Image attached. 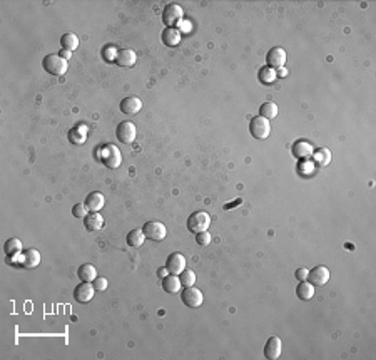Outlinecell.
Wrapping results in <instances>:
<instances>
[{
    "mask_svg": "<svg viewBox=\"0 0 376 360\" xmlns=\"http://www.w3.org/2000/svg\"><path fill=\"white\" fill-rule=\"evenodd\" d=\"M42 65H44V71L50 74V76H64L69 69V62L64 57H60L59 54L45 55L44 60H42Z\"/></svg>",
    "mask_w": 376,
    "mask_h": 360,
    "instance_id": "cell-1",
    "label": "cell"
},
{
    "mask_svg": "<svg viewBox=\"0 0 376 360\" xmlns=\"http://www.w3.org/2000/svg\"><path fill=\"white\" fill-rule=\"evenodd\" d=\"M249 133L251 136L257 139V141H264V139L269 138L271 134V124L269 121L262 116H256V118L251 119V124H249Z\"/></svg>",
    "mask_w": 376,
    "mask_h": 360,
    "instance_id": "cell-2",
    "label": "cell"
},
{
    "mask_svg": "<svg viewBox=\"0 0 376 360\" xmlns=\"http://www.w3.org/2000/svg\"><path fill=\"white\" fill-rule=\"evenodd\" d=\"M209 224H211V216H209V213H206V211H196V213L191 214L189 219H187V230H189L191 233H194V235H197V233L208 230Z\"/></svg>",
    "mask_w": 376,
    "mask_h": 360,
    "instance_id": "cell-3",
    "label": "cell"
},
{
    "mask_svg": "<svg viewBox=\"0 0 376 360\" xmlns=\"http://www.w3.org/2000/svg\"><path fill=\"white\" fill-rule=\"evenodd\" d=\"M101 160L107 168L116 170V168H119L122 165V154L119 151V148L114 146V144H109V146H106L101 151Z\"/></svg>",
    "mask_w": 376,
    "mask_h": 360,
    "instance_id": "cell-4",
    "label": "cell"
},
{
    "mask_svg": "<svg viewBox=\"0 0 376 360\" xmlns=\"http://www.w3.org/2000/svg\"><path fill=\"white\" fill-rule=\"evenodd\" d=\"M184 17V10L177 3H169V5L162 10V22L167 27H176Z\"/></svg>",
    "mask_w": 376,
    "mask_h": 360,
    "instance_id": "cell-5",
    "label": "cell"
},
{
    "mask_svg": "<svg viewBox=\"0 0 376 360\" xmlns=\"http://www.w3.org/2000/svg\"><path fill=\"white\" fill-rule=\"evenodd\" d=\"M135 134H137V129H135V124L130 123V121H124V123H121L116 129L117 141H121L124 144L134 143L135 141Z\"/></svg>",
    "mask_w": 376,
    "mask_h": 360,
    "instance_id": "cell-6",
    "label": "cell"
},
{
    "mask_svg": "<svg viewBox=\"0 0 376 360\" xmlns=\"http://www.w3.org/2000/svg\"><path fill=\"white\" fill-rule=\"evenodd\" d=\"M181 300H182V303H184L186 307L197 308V307L203 305L204 297H203V292H201L199 288L186 287L184 290H182V293H181Z\"/></svg>",
    "mask_w": 376,
    "mask_h": 360,
    "instance_id": "cell-7",
    "label": "cell"
},
{
    "mask_svg": "<svg viewBox=\"0 0 376 360\" xmlns=\"http://www.w3.org/2000/svg\"><path fill=\"white\" fill-rule=\"evenodd\" d=\"M142 231L145 238H149V240L152 241H162L164 238L167 236L166 226H164L161 221H147L142 226Z\"/></svg>",
    "mask_w": 376,
    "mask_h": 360,
    "instance_id": "cell-8",
    "label": "cell"
},
{
    "mask_svg": "<svg viewBox=\"0 0 376 360\" xmlns=\"http://www.w3.org/2000/svg\"><path fill=\"white\" fill-rule=\"evenodd\" d=\"M308 282L311 283L314 288L324 287V285L330 282V270L323 265L314 266V268L309 270V273H308Z\"/></svg>",
    "mask_w": 376,
    "mask_h": 360,
    "instance_id": "cell-9",
    "label": "cell"
},
{
    "mask_svg": "<svg viewBox=\"0 0 376 360\" xmlns=\"http://www.w3.org/2000/svg\"><path fill=\"white\" fill-rule=\"evenodd\" d=\"M186 256L182 253H171L167 256V261H166V268L169 270V273L171 275H181L182 272L186 270Z\"/></svg>",
    "mask_w": 376,
    "mask_h": 360,
    "instance_id": "cell-10",
    "label": "cell"
},
{
    "mask_svg": "<svg viewBox=\"0 0 376 360\" xmlns=\"http://www.w3.org/2000/svg\"><path fill=\"white\" fill-rule=\"evenodd\" d=\"M94 295H96V288H94L91 282H82L74 290V298L79 303H89L94 298Z\"/></svg>",
    "mask_w": 376,
    "mask_h": 360,
    "instance_id": "cell-11",
    "label": "cell"
},
{
    "mask_svg": "<svg viewBox=\"0 0 376 360\" xmlns=\"http://www.w3.org/2000/svg\"><path fill=\"white\" fill-rule=\"evenodd\" d=\"M266 62L272 69H281L286 64V50L283 47H272L266 55Z\"/></svg>",
    "mask_w": 376,
    "mask_h": 360,
    "instance_id": "cell-12",
    "label": "cell"
},
{
    "mask_svg": "<svg viewBox=\"0 0 376 360\" xmlns=\"http://www.w3.org/2000/svg\"><path fill=\"white\" fill-rule=\"evenodd\" d=\"M283 354V342L279 337H269V340L266 342L264 347V357L269 360H276L281 357Z\"/></svg>",
    "mask_w": 376,
    "mask_h": 360,
    "instance_id": "cell-13",
    "label": "cell"
},
{
    "mask_svg": "<svg viewBox=\"0 0 376 360\" xmlns=\"http://www.w3.org/2000/svg\"><path fill=\"white\" fill-rule=\"evenodd\" d=\"M40 261H42V256H40V253H39V250L29 248V250H23V251H22L20 265L23 266V268L32 270V268H35V266H39Z\"/></svg>",
    "mask_w": 376,
    "mask_h": 360,
    "instance_id": "cell-14",
    "label": "cell"
},
{
    "mask_svg": "<svg viewBox=\"0 0 376 360\" xmlns=\"http://www.w3.org/2000/svg\"><path fill=\"white\" fill-rule=\"evenodd\" d=\"M181 39H182V34L176 27H166L161 34V40L166 47H176V45L181 44Z\"/></svg>",
    "mask_w": 376,
    "mask_h": 360,
    "instance_id": "cell-15",
    "label": "cell"
},
{
    "mask_svg": "<svg viewBox=\"0 0 376 360\" xmlns=\"http://www.w3.org/2000/svg\"><path fill=\"white\" fill-rule=\"evenodd\" d=\"M140 109H142V101L135 96L125 97V99H122L121 102V111L122 114L125 116H135Z\"/></svg>",
    "mask_w": 376,
    "mask_h": 360,
    "instance_id": "cell-16",
    "label": "cell"
},
{
    "mask_svg": "<svg viewBox=\"0 0 376 360\" xmlns=\"http://www.w3.org/2000/svg\"><path fill=\"white\" fill-rule=\"evenodd\" d=\"M106 204V198L102 193H99V191H92L91 194H87L86 198V206L91 213H99L102 208H104Z\"/></svg>",
    "mask_w": 376,
    "mask_h": 360,
    "instance_id": "cell-17",
    "label": "cell"
},
{
    "mask_svg": "<svg viewBox=\"0 0 376 360\" xmlns=\"http://www.w3.org/2000/svg\"><path fill=\"white\" fill-rule=\"evenodd\" d=\"M116 64L121 65V67H132L135 64V60H137V55H135L134 50L130 49H122V50H117L116 52Z\"/></svg>",
    "mask_w": 376,
    "mask_h": 360,
    "instance_id": "cell-18",
    "label": "cell"
},
{
    "mask_svg": "<svg viewBox=\"0 0 376 360\" xmlns=\"http://www.w3.org/2000/svg\"><path fill=\"white\" fill-rule=\"evenodd\" d=\"M293 154L296 158H299V160H309L314 154V148L308 141H296L293 144Z\"/></svg>",
    "mask_w": 376,
    "mask_h": 360,
    "instance_id": "cell-19",
    "label": "cell"
},
{
    "mask_svg": "<svg viewBox=\"0 0 376 360\" xmlns=\"http://www.w3.org/2000/svg\"><path fill=\"white\" fill-rule=\"evenodd\" d=\"M104 218L99 213H89L86 218H84V226H86L87 231H99L104 228Z\"/></svg>",
    "mask_w": 376,
    "mask_h": 360,
    "instance_id": "cell-20",
    "label": "cell"
},
{
    "mask_svg": "<svg viewBox=\"0 0 376 360\" xmlns=\"http://www.w3.org/2000/svg\"><path fill=\"white\" fill-rule=\"evenodd\" d=\"M87 139V128L84 124H79L75 126V128H72L69 131V141L72 144H84Z\"/></svg>",
    "mask_w": 376,
    "mask_h": 360,
    "instance_id": "cell-21",
    "label": "cell"
},
{
    "mask_svg": "<svg viewBox=\"0 0 376 360\" xmlns=\"http://www.w3.org/2000/svg\"><path fill=\"white\" fill-rule=\"evenodd\" d=\"M296 295H298L301 302H309L314 297V287L308 282V280L299 282V285L296 287Z\"/></svg>",
    "mask_w": 376,
    "mask_h": 360,
    "instance_id": "cell-22",
    "label": "cell"
},
{
    "mask_svg": "<svg viewBox=\"0 0 376 360\" xmlns=\"http://www.w3.org/2000/svg\"><path fill=\"white\" fill-rule=\"evenodd\" d=\"M182 283L179 280V275H167L166 278H162V288L167 293H177L181 290Z\"/></svg>",
    "mask_w": 376,
    "mask_h": 360,
    "instance_id": "cell-23",
    "label": "cell"
},
{
    "mask_svg": "<svg viewBox=\"0 0 376 360\" xmlns=\"http://www.w3.org/2000/svg\"><path fill=\"white\" fill-rule=\"evenodd\" d=\"M145 241V235L142 231V228H135L127 235V245L130 248H140Z\"/></svg>",
    "mask_w": 376,
    "mask_h": 360,
    "instance_id": "cell-24",
    "label": "cell"
},
{
    "mask_svg": "<svg viewBox=\"0 0 376 360\" xmlns=\"http://www.w3.org/2000/svg\"><path fill=\"white\" fill-rule=\"evenodd\" d=\"M77 275H79V278H81L82 282H91L92 283L94 280L97 278V270H96V266L86 263V265L79 266Z\"/></svg>",
    "mask_w": 376,
    "mask_h": 360,
    "instance_id": "cell-25",
    "label": "cell"
},
{
    "mask_svg": "<svg viewBox=\"0 0 376 360\" xmlns=\"http://www.w3.org/2000/svg\"><path fill=\"white\" fill-rule=\"evenodd\" d=\"M60 45H62V49L65 50H75L79 47V37L74 34V32H67V34H64L60 37Z\"/></svg>",
    "mask_w": 376,
    "mask_h": 360,
    "instance_id": "cell-26",
    "label": "cell"
},
{
    "mask_svg": "<svg viewBox=\"0 0 376 360\" xmlns=\"http://www.w3.org/2000/svg\"><path fill=\"white\" fill-rule=\"evenodd\" d=\"M259 116L266 118L267 121L274 119L276 116H278V104H276V102H272V101H267V102H264V104H261Z\"/></svg>",
    "mask_w": 376,
    "mask_h": 360,
    "instance_id": "cell-27",
    "label": "cell"
},
{
    "mask_svg": "<svg viewBox=\"0 0 376 360\" xmlns=\"http://www.w3.org/2000/svg\"><path fill=\"white\" fill-rule=\"evenodd\" d=\"M3 251L7 256H17L22 251V241L18 238H8L3 245Z\"/></svg>",
    "mask_w": 376,
    "mask_h": 360,
    "instance_id": "cell-28",
    "label": "cell"
},
{
    "mask_svg": "<svg viewBox=\"0 0 376 360\" xmlns=\"http://www.w3.org/2000/svg\"><path fill=\"white\" fill-rule=\"evenodd\" d=\"M313 158L319 166L324 168V166H328L331 163V151H330V149H326V148H321V149H318V151H314Z\"/></svg>",
    "mask_w": 376,
    "mask_h": 360,
    "instance_id": "cell-29",
    "label": "cell"
},
{
    "mask_svg": "<svg viewBox=\"0 0 376 360\" xmlns=\"http://www.w3.org/2000/svg\"><path fill=\"white\" fill-rule=\"evenodd\" d=\"M276 79H278V76H276V69L269 67V65H264V67L259 71V81L262 84H271V82H274Z\"/></svg>",
    "mask_w": 376,
    "mask_h": 360,
    "instance_id": "cell-30",
    "label": "cell"
},
{
    "mask_svg": "<svg viewBox=\"0 0 376 360\" xmlns=\"http://www.w3.org/2000/svg\"><path fill=\"white\" fill-rule=\"evenodd\" d=\"M179 280L182 283V287H194L196 283V273L192 272V270H184L181 275H179Z\"/></svg>",
    "mask_w": 376,
    "mask_h": 360,
    "instance_id": "cell-31",
    "label": "cell"
},
{
    "mask_svg": "<svg viewBox=\"0 0 376 360\" xmlns=\"http://www.w3.org/2000/svg\"><path fill=\"white\" fill-rule=\"evenodd\" d=\"M72 214H74V218H79V219H84L89 214V209H87V206H86V203H77V204H74V208H72Z\"/></svg>",
    "mask_w": 376,
    "mask_h": 360,
    "instance_id": "cell-32",
    "label": "cell"
},
{
    "mask_svg": "<svg viewBox=\"0 0 376 360\" xmlns=\"http://www.w3.org/2000/svg\"><path fill=\"white\" fill-rule=\"evenodd\" d=\"M211 240H213V236H211V233L206 230V231H201L196 235V243L199 246H209L211 245Z\"/></svg>",
    "mask_w": 376,
    "mask_h": 360,
    "instance_id": "cell-33",
    "label": "cell"
},
{
    "mask_svg": "<svg viewBox=\"0 0 376 360\" xmlns=\"http://www.w3.org/2000/svg\"><path fill=\"white\" fill-rule=\"evenodd\" d=\"M92 285H94V288H96V292H104V290L109 288V282H107V278H104V277H97L92 282Z\"/></svg>",
    "mask_w": 376,
    "mask_h": 360,
    "instance_id": "cell-34",
    "label": "cell"
},
{
    "mask_svg": "<svg viewBox=\"0 0 376 360\" xmlns=\"http://www.w3.org/2000/svg\"><path fill=\"white\" fill-rule=\"evenodd\" d=\"M308 273H309V270H306V268H298L296 270V273H294V277L299 280V282H304V280H308Z\"/></svg>",
    "mask_w": 376,
    "mask_h": 360,
    "instance_id": "cell-35",
    "label": "cell"
},
{
    "mask_svg": "<svg viewBox=\"0 0 376 360\" xmlns=\"http://www.w3.org/2000/svg\"><path fill=\"white\" fill-rule=\"evenodd\" d=\"M299 168H303V170H301V171H303L304 175H306L308 171H309V173H313V171H314V165H313V163L309 161V160H304V161L299 165Z\"/></svg>",
    "mask_w": 376,
    "mask_h": 360,
    "instance_id": "cell-36",
    "label": "cell"
},
{
    "mask_svg": "<svg viewBox=\"0 0 376 360\" xmlns=\"http://www.w3.org/2000/svg\"><path fill=\"white\" fill-rule=\"evenodd\" d=\"M60 57H64L65 60H69L70 59V55H72V52H70V50H65V49H62V50H60Z\"/></svg>",
    "mask_w": 376,
    "mask_h": 360,
    "instance_id": "cell-37",
    "label": "cell"
},
{
    "mask_svg": "<svg viewBox=\"0 0 376 360\" xmlns=\"http://www.w3.org/2000/svg\"><path fill=\"white\" fill-rule=\"evenodd\" d=\"M157 275H159V277H161V278H166L167 275H171V273H169V270H167V268H159Z\"/></svg>",
    "mask_w": 376,
    "mask_h": 360,
    "instance_id": "cell-38",
    "label": "cell"
},
{
    "mask_svg": "<svg viewBox=\"0 0 376 360\" xmlns=\"http://www.w3.org/2000/svg\"><path fill=\"white\" fill-rule=\"evenodd\" d=\"M276 76H278V77H286V76H288V71H286L284 67H281V69H278V71H276Z\"/></svg>",
    "mask_w": 376,
    "mask_h": 360,
    "instance_id": "cell-39",
    "label": "cell"
},
{
    "mask_svg": "<svg viewBox=\"0 0 376 360\" xmlns=\"http://www.w3.org/2000/svg\"><path fill=\"white\" fill-rule=\"evenodd\" d=\"M239 203H241V199H236V201H234L233 204H226V206H224V209H233V206H236V204H239Z\"/></svg>",
    "mask_w": 376,
    "mask_h": 360,
    "instance_id": "cell-40",
    "label": "cell"
}]
</instances>
